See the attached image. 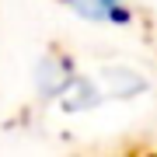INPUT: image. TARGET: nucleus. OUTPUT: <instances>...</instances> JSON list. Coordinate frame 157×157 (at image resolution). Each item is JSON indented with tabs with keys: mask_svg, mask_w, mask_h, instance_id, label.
Instances as JSON below:
<instances>
[{
	"mask_svg": "<svg viewBox=\"0 0 157 157\" xmlns=\"http://www.w3.org/2000/svg\"><path fill=\"white\" fill-rule=\"evenodd\" d=\"M73 73H77V63H73L67 52L49 49V52L39 59V67H35V91H39L42 98L56 101V98H59V91L70 84Z\"/></svg>",
	"mask_w": 157,
	"mask_h": 157,
	"instance_id": "nucleus-1",
	"label": "nucleus"
},
{
	"mask_svg": "<svg viewBox=\"0 0 157 157\" xmlns=\"http://www.w3.org/2000/svg\"><path fill=\"white\" fill-rule=\"evenodd\" d=\"M63 7L80 17L87 25H112V28H122V25L133 21V7L129 0H63Z\"/></svg>",
	"mask_w": 157,
	"mask_h": 157,
	"instance_id": "nucleus-2",
	"label": "nucleus"
},
{
	"mask_svg": "<svg viewBox=\"0 0 157 157\" xmlns=\"http://www.w3.org/2000/svg\"><path fill=\"white\" fill-rule=\"evenodd\" d=\"M94 80H98L101 94H105V98H115V101H129V98L143 94V91L150 87L140 70L122 67V63H115V67H101L94 73Z\"/></svg>",
	"mask_w": 157,
	"mask_h": 157,
	"instance_id": "nucleus-3",
	"label": "nucleus"
}]
</instances>
